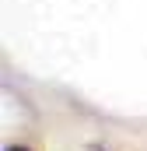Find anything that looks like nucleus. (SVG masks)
<instances>
[{"label": "nucleus", "instance_id": "nucleus-1", "mask_svg": "<svg viewBox=\"0 0 147 151\" xmlns=\"http://www.w3.org/2000/svg\"><path fill=\"white\" fill-rule=\"evenodd\" d=\"M7 151H28V148H18V144H14V148H7Z\"/></svg>", "mask_w": 147, "mask_h": 151}]
</instances>
